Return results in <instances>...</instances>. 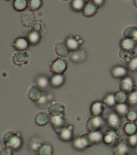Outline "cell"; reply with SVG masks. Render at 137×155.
Wrapping results in <instances>:
<instances>
[{"label": "cell", "instance_id": "6da1fadb", "mask_svg": "<svg viewBox=\"0 0 137 155\" xmlns=\"http://www.w3.org/2000/svg\"><path fill=\"white\" fill-rule=\"evenodd\" d=\"M2 142L12 150H18L22 145V140L19 137V134L14 131H7L2 136Z\"/></svg>", "mask_w": 137, "mask_h": 155}, {"label": "cell", "instance_id": "7a4b0ae2", "mask_svg": "<svg viewBox=\"0 0 137 155\" xmlns=\"http://www.w3.org/2000/svg\"><path fill=\"white\" fill-rule=\"evenodd\" d=\"M51 128L53 130L55 134H59L64 129L69 127V122L67 119H65L64 116H51Z\"/></svg>", "mask_w": 137, "mask_h": 155}, {"label": "cell", "instance_id": "3957f363", "mask_svg": "<svg viewBox=\"0 0 137 155\" xmlns=\"http://www.w3.org/2000/svg\"><path fill=\"white\" fill-rule=\"evenodd\" d=\"M106 124V121L101 116H92L87 122V130L88 132L99 131Z\"/></svg>", "mask_w": 137, "mask_h": 155}, {"label": "cell", "instance_id": "277c9868", "mask_svg": "<svg viewBox=\"0 0 137 155\" xmlns=\"http://www.w3.org/2000/svg\"><path fill=\"white\" fill-rule=\"evenodd\" d=\"M48 113L51 116H64L65 112V107L60 102H52L48 106Z\"/></svg>", "mask_w": 137, "mask_h": 155}, {"label": "cell", "instance_id": "5b68a950", "mask_svg": "<svg viewBox=\"0 0 137 155\" xmlns=\"http://www.w3.org/2000/svg\"><path fill=\"white\" fill-rule=\"evenodd\" d=\"M30 54L27 51H17L12 57V61L15 65L22 66L28 62Z\"/></svg>", "mask_w": 137, "mask_h": 155}, {"label": "cell", "instance_id": "8992f818", "mask_svg": "<svg viewBox=\"0 0 137 155\" xmlns=\"http://www.w3.org/2000/svg\"><path fill=\"white\" fill-rule=\"evenodd\" d=\"M106 124H107L108 127L110 128L111 130H117V129L119 128L120 125H121L120 116L116 113H111L108 116Z\"/></svg>", "mask_w": 137, "mask_h": 155}, {"label": "cell", "instance_id": "52a82bcc", "mask_svg": "<svg viewBox=\"0 0 137 155\" xmlns=\"http://www.w3.org/2000/svg\"><path fill=\"white\" fill-rule=\"evenodd\" d=\"M67 69V63L63 59H57L51 65V71L54 74H61Z\"/></svg>", "mask_w": 137, "mask_h": 155}, {"label": "cell", "instance_id": "ba28073f", "mask_svg": "<svg viewBox=\"0 0 137 155\" xmlns=\"http://www.w3.org/2000/svg\"><path fill=\"white\" fill-rule=\"evenodd\" d=\"M43 95V92L35 84L30 85L27 92V96L30 101L37 102Z\"/></svg>", "mask_w": 137, "mask_h": 155}, {"label": "cell", "instance_id": "9c48e42d", "mask_svg": "<svg viewBox=\"0 0 137 155\" xmlns=\"http://www.w3.org/2000/svg\"><path fill=\"white\" fill-rule=\"evenodd\" d=\"M73 147L75 148L76 150H84V149L90 147L89 142H88L86 135L84 134L81 137H76L73 140Z\"/></svg>", "mask_w": 137, "mask_h": 155}, {"label": "cell", "instance_id": "30bf717a", "mask_svg": "<svg viewBox=\"0 0 137 155\" xmlns=\"http://www.w3.org/2000/svg\"><path fill=\"white\" fill-rule=\"evenodd\" d=\"M88 138V140L89 142L90 147L92 145L98 144L103 141V134L100 131H93V132H89L88 134H85Z\"/></svg>", "mask_w": 137, "mask_h": 155}, {"label": "cell", "instance_id": "8fae6325", "mask_svg": "<svg viewBox=\"0 0 137 155\" xmlns=\"http://www.w3.org/2000/svg\"><path fill=\"white\" fill-rule=\"evenodd\" d=\"M134 88V82L132 78L126 77L123 78L120 84V89L122 92L125 93H129L133 90Z\"/></svg>", "mask_w": 137, "mask_h": 155}, {"label": "cell", "instance_id": "7c38bea8", "mask_svg": "<svg viewBox=\"0 0 137 155\" xmlns=\"http://www.w3.org/2000/svg\"><path fill=\"white\" fill-rule=\"evenodd\" d=\"M34 21H35V16L31 11H25L23 12L21 16V23L23 27H32V25H34Z\"/></svg>", "mask_w": 137, "mask_h": 155}, {"label": "cell", "instance_id": "4fadbf2b", "mask_svg": "<svg viewBox=\"0 0 137 155\" xmlns=\"http://www.w3.org/2000/svg\"><path fill=\"white\" fill-rule=\"evenodd\" d=\"M35 85L38 87L42 92H45L49 90L51 85V82L50 80L48 79V78H47L44 75H41L37 78L35 81Z\"/></svg>", "mask_w": 137, "mask_h": 155}, {"label": "cell", "instance_id": "5bb4252c", "mask_svg": "<svg viewBox=\"0 0 137 155\" xmlns=\"http://www.w3.org/2000/svg\"><path fill=\"white\" fill-rule=\"evenodd\" d=\"M51 120V116L45 112H41V113H37L35 116V124L39 127H44L47 125L50 122Z\"/></svg>", "mask_w": 137, "mask_h": 155}, {"label": "cell", "instance_id": "9a60e30c", "mask_svg": "<svg viewBox=\"0 0 137 155\" xmlns=\"http://www.w3.org/2000/svg\"><path fill=\"white\" fill-rule=\"evenodd\" d=\"M55 51L56 54L58 56L61 57V58H65L69 55L70 51L67 48L65 42L64 41H57L55 44Z\"/></svg>", "mask_w": 137, "mask_h": 155}, {"label": "cell", "instance_id": "2e32d148", "mask_svg": "<svg viewBox=\"0 0 137 155\" xmlns=\"http://www.w3.org/2000/svg\"><path fill=\"white\" fill-rule=\"evenodd\" d=\"M98 11V7L92 2H88L85 3L82 13L85 17H91L95 16Z\"/></svg>", "mask_w": 137, "mask_h": 155}, {"label": "cell", "instance_id": "e0dca14e", "mask_svg": "<svg viewBox=\"0 0 137 155\" xmlns=\"http://www.w3.org/2000/svg\"><path fill=\"white\" fill-rule=\"evenodd\" d=\"M12 47L18 51H24L28 48L29 42L27 39L23 37H19L15 40L12 43Z\"/></svg>", "mask_w": 137, "mask_h": 155}, {"label": "cell", "instance_id": "ac0fdd59", "mask_svg": "<svg viewBox=\"0 0 137 155\" xmlns=\"http://www.w3.org/2000/svg\"><path fill=\"white\" fill-rule=\"evenodd\" d=\"M87 58L86 52L83 50H77V51L73 52L70 55V60L75 64H79L84 61Z\"/></svg>", "mask_w": 137, "mask_h": 155}, {"label": "cell", "instance_id": "d6986e66", "mask_svg": "<svg viewBox=\"0 0 137 155\" xmlns=\"http://www.w3.org/2000/svg\"><path fill=\"white\" fill-rule=\"evenodd\" d=\"M127 69L122 66H115L112 69V75L116 78H123L126 77L127 75Z\"/></svg>", "mask_w": 137, "mask_h": 155}, {"label": "cell", "instance_id": "ffe728a7", "mask_svg": "<svg viewBox=\"0 0 137 155\" xmlns=\"http://www.w3.org/2000/svg\"><path fill=\"white\" fill-rule=\"evenodd\" d=\"M135 41L132 39L128 38V37H125L121 42V48L122 49V51L130 52V51H132L135 48Z\"/></svg>", "mask_w": 137, "mask_h": 155}, {"label": "cell", "instance_id": "44dd1931", "mask_svg": "<svg viewBox=\"0 0 137 155\" xmlns=\"http://www.w3.org/2000/svg\"><path fill=\"white\" fill-rule=\"evenodd\" d=\"M65 44L67 48H68V50L70 51H76L79 49L80 44L78 43V41L76 40L75 37H69L66 39V41H65Z\"/></svg>", "mask_w": 137, "mask_h": 155}, {"label": "cell", "instance_id": "7402d4cb", "mask_svg": "<svg viewBox=\"0 0 137 155\" xmlns=\"http://www.w3.org/2000/svg\"><path fill=\"white\" fill-rule=\"evenodd\" d=\"M73 127L71 126H69V127L64 129V130H62L59 135V137L61 140L67 142V141H70L73 138V132H72Z\"/></svg>", "mask_w": 137, "mask_h": 155}, {"label": "cell", "instance_id": "603a6c76", "mask_svg": "<svg viewBox=\"0 0 137 155\" xmlns=\"http://www.w3.org/2000/svg\"><path fill=\"white\" fill-rule=\"evenodd\" d=\"M123 35L125 37L132 39L135 43L137 42V28L133 26H129L126 27L123 32Z\"/></svg>", "mask_w": 137, "mask_h": 155}, {"label": "cell", "instance_id": "cb8c5ba5", "mask_svg": "<svg viewBox=\"0 0 137 155\" xmlns=\"http://www.w3.org/2000/svg\"><path fill=\"white\" fill-rule=\"evenodd\" d=\"M50 82L51 86L54 88H59L64 82V77L62 74H54L50 80Z\"/></svg>", "mask_w": 137, "mask_h": 155}, {"label": "cell", "instance_id": "d4e9b609", "mask_svg": "<svg viewBox=\"0 0 137 155\" xmlns=\"http://www.w3.org/2000/svg\"><path fill=\"white\" fill-rule=\"evenodd\" d=\"M104 111V105L100 102H95L91 106V113L93 116H100Z\"/></svg>", "mask_w": 137, "mask_h": 155}, {"label": "cell", "instance_id": "484cf974", "mask_svg": "<svg viewBox=\"0 0 137 155\" xmlns=\"http://www.w3.org/2000/svg\"><path fill=\"white\" fill-rule=\"evenodd\" d=\"M116 140V134L113 130L108 131L107 134L103 137V141L108 145H112L115 143Z\"/></svg>", "mask_w": 137, "mask_h": 155}, {"label": "cell", "instance_id": "4316f807", "mask_svg": "<svg viewBox=\"0 0 137 155\" xmlns=\"http://www.w3.org/2000/svg\"><path fill=\"white\" fill-rule=\"evenodd\" d=\"M129 109L128 105L126 103H121V104H117L116 106V113L119 116H126L127 113H129Z\"/></svg>", "mask_w": 137, "mask_h": 155}, {"label": "cell", "instance_id": "83f0119b", "mask_svg": "<svg viewBox=\"0 0 137 155\" xmlns=\"http://www.w3.org/2000/svg\"><path fill=\"white\" fill-rule=\"evenodd\" d=\"M12 6L15 10L22 12V11H24L27 8V0H14Z\"/></svg>", "mask_w": 137, "mask_h": 155}, {"label": "cell", "instance_id": "f1b7e54d", "mask_svg": "<svg viewBox=\"0 0 137 155\" xmlns=\"http://www.w3.org/2000/svg\"><path fill=\"white\" fill-rule=\"evenodd\" d=\"M85 1L84 0H72L71 2V9L75 12H81L84 9L85 5Z\"/></svg>", "mask_w": 137, "mask_h": 155}, {"label": "cell", "instance_id": "f546056e", "mask_svg": "<svg viewBox=\"0 0 137 155\" xmlns=\"http://www.w3.org/2000/svg\"><path fill=\"white\" fill-rule=\"evenodd\" d=\"M39 155H52L53 154V148L49 143L43 144L38 150Z\"/></svg>", "mask_w": 137, "mask_h": 155}, {"label": "cell", "instance_id": "4dcf8cb0", "mask_svg": "<svg viewBox=\"0 0 137 155\" xmlns=\"http://www.w3.org/2000/svg\"><path fill=\"white\" fill-rule=\"evenodd\" d=\"M103 103L108 107H113V106H116V102L114 94H109L106 95L103 99Z\"/></svg>", "mask_w": 137, "mask_h": 155}, {"label": "cell", "instance_id": "1f68e13d", "mask_svg": "<svg viewBox=\"0 0 137 155\" xmlns=\"http://www.w3.org/2000/svg\"><path fill=\"white\" fill-rule=\"evenodd\" d=\"M41 39V35L39 34V32L32 31L30 32L28 35V42L32 44H37L40 41Z\"/></svg>", "mask_w": 137, "mask_h": 155}, {"label": "cell", "instance_id": "d6a6232c", "mask_svg": "<svg viewBox=\"0 0 137 155\" xmlns=\"http://www.w3.org/2000/svg\"><path fill=\"white\" fill-rule=\"evenodd\" d=\"M129 104L131 106H136L137 105V89L133 88L132 92H129L127 96Z\"/></svg>", "mask_w": 137, "mask_h": 155}, {"label": "cell", "instance_id": "836d02e7", "mask_svg": "<svg viewBox=\"0 0 137 155\" xmlns=\"http://www.w3.org/2000/svg\"><path fill=\"white\" fill-rule=\"evenodd\" d=\"M137 130V127L135 124H132V123H129V124H126L125 127H124V131L127 135H133L135 134V132Z\"/></svg>", "mask_w": 137, "mask_h": 155}, {"label": "cell", "instance_id": "e575fe53", "mask_svg": "<svg viewBox=\"0 0 137 155\" xmlns=\"http://www.w3.org/2000/svg\"><path fill=\"white\" fill-rule=\"evenodd\" d=\"M42 5V0H30L28 3V7L30 11L38 10Z\"/></svg>", "mask_w": 137, "mask_h": 155}, {"label": "cell", "instance_id": "d590c367", "mask_svg": "<svg viewBox=\"0 0 137 155\" xmlns=\"http://www.w3.org/2000/svg\"><path fill=\"white\" fill-rule=\"evenodd\" d=\"M115 99L117 104H121V103H125L127 99L126 93L123 92H118L115 94Z\"/></svg>", "mask_w": 137, "mask_h": 155}, {"label": "cell", "instance_id": "8d00e7d4", "mask_svg": "<svg viewBox=\"0 0 137 155\" xmlns=\"http://www.w3.org/2000/svg\"><path fill=\"white\" fill-rule=\"evenodd\" d=\"M127 147L124 143H120L118 147L115 150L113 155H127Z\"/></svg>", "mask_w": 137, "mask_h": 155}, {"label": "cell", "instance_id": "74e56055", "mask_svg": "<svg viewBox=\"0 0 137 155\" xmlns=\"http://www.w3.org/2000/svg\"><path fill=\"white\" fill-rule=\"evenodd\" d=\"M0 155H12V150L3 142L0 143Z\"/></svg>", "mask_w": 137, "mask_h": 155}, {"label": "cell", "instance_id": "f35d334b", "mask_svg": "<svg viewBox=\"0 0 137 155\" xmlns=\"http://www.w3.org/2000/svg\"><path fill=\"white\" fill-rule=\"evenodd\" d=\"M129 68L132 71H137V57L132 58L129 62Z\"/></svg>", "mask_w": 137, "mask_h": 155}, {"label": "cell", "instance_id": "ab89813d", "mask_svg": "<svg viewBox=\"0 0 137 155\" xmlns=\"http://www.w3.org/2000/svg\"><path fill=\"white\" fill-rule=\"evenodd\" d=\"M126 117L128 120L130 122H134L137 120V113L136 112L133 111V110H129V113H127Z\"/></svg>", "mask_w": 137, "mask_h": 155}, {"label": "cell", "instance_id": "60d3db41", "mask_svg": "<svg viewBox=\"0 0 137 155\" xmlns=\"http://www.w3.org/2000/svg\"><path fill=\"white\" fill-rule=\"evenodd\" d=\"M128 143L129 144L131 147H136L137 145V135L133 134L131 135L128 139Z\"/></svg>", "mask_w": 137, "mask_h": 155}, {"label": "cell", "instance_id": "b9f144b4", "mask_svg": "<svg viewBox=\"0 0 137 155\" xmlns=\"http://www.w3.org/2000/svg\"><path fill=\"white\" fill-rule=\"evenodd\" d=\"M47 101H48L47 98V97H46L45 95H43L42 96H41V99H40L38 101H37V103L39 105V106H44V105H46V104H47Z\"/></svg>", "mask_w": 137, "mask_h": 155}, {"label": "cell", "instance_id": "7bdbcfd3", "mask_svg": "<svg viewBox=\"0 0 137 155\" xmlns=\"http://www.w3.org/2000/svg\"><path fill=\"white\" fill-rule=\"evenodd\" d=\"M91 2H93V3L96 5L97 7L99 8L103 5L104 2H105V0H91Z\"/></svg>", "mask_w": 137, "mask_h": 155}, {"label": "cell", "instance_id": "ee69618b", "mask_svg": "<svg viewBox=\"0 0 137 155\" xmlns=\"http://www.w3.org/2000/svg\"><path fill=\"white\" fill-rule=\"evenodd\" d=\"M33 28H34V31L39 32V31H40V30H41L42 27H41V25L40 24V23H35V24L33 25Z\"/></svg>", "mask_w": 137, "mask_h": 155}, {"label": "cell", "instance_id": "f6af8a7d", "mask_svg": "<svg viewBox=\"0 0 137 155\" xmlns=\"http://www.w3.org/2000/svg\"><path fill=\"white\" fill-rule=\"evenodd\" d=\"M132 2H133V5L137 8V0H132Z\"/></svg>", "mask_w": 137, "mask_h": 155}, {"label": "cell", "instance_id": "bcb514c9", "mask_svg": "<svg viewBox=\"0 0 137 155\" xmlns=\"http://www.w3.org/2000/svg\"><path fill=\"white\" fill-rule=\"evenodd\" d=\"M84 1H88V2H91V0H84Z\"/></svg>", "mask_w": 137, "mask_h": 155}, {"label": "cell", "instance_id": "7dc6e473", "mask_svg": "<svg viewBox=\"0 0 137 155\" xmlns=\"http://www.w3.org/2000/svg\"><path fill=\"white\" fill-rule=\"evenodd\" d=\"M135 150H136V153H137V145H136V147H135Z\"/></svg>", "mask_w": 137, "mask_h": 155}, {"label": "cell", "instance_id": "c3c4849f", "mask_svg": "<svg viewBox=\"0 0 137 155\" xmlns=\"http://www.w3.org/2000/svg\"><path fill=\"white\" fill-rule=\"evenodd\" d=\"M63 1H67V0H63Z\"/></svg>", "mask_w": 137, "mask_h": 155}, {"label": "cell", "instance_id": "681fc988", "mask_svg": "<svg viewBox=\"0 0 137 155\" xmlns=\"http://www.w3.org/2000/svg\"><path fill=\"white\" fill-rule=\"evenodd\" d=\"M8 1H9V0H8Z\"/></svg>", "mask_w": 137, "mask_h": 155}]
</instances>
